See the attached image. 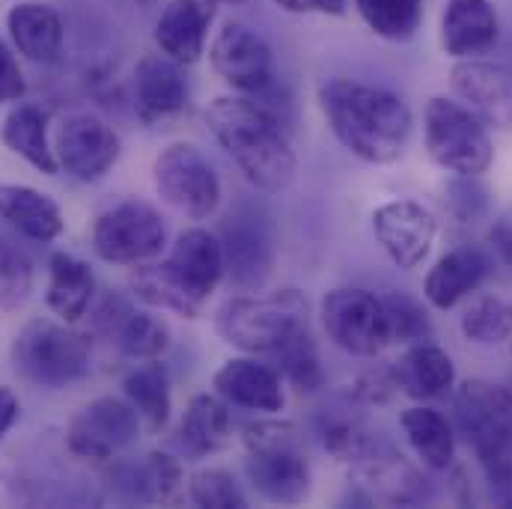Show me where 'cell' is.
Masks as SVG:
<instances>
[{
	"label": "cell",
	"instance_id": "1",
	"mask_svg": "<svg viewBox=\"0 0 512 509\" xmlns=\"http://www.w3.org/2000/svg\"><path fill=\"white\" fill-rule=\"evenodd\" d=\"M206 126L227 158L259 191H283L295 176L289 126L254 96H221L206 108Z\"/></svg>",
	"mask_w": 512,
	"mask_h": 509
},
{
	"label": "cell",
	"instance_id": "2",
	"mask_svg": "<svg viewBox=\"0 0 512 509\" xmlns=\"http://www.w3.org/2000/svg\"><path fill=\"white\" fill-rule=\"evenodd\" d=\"M319 105L334 137L367 164H390L402 155L411 134L408 105L376 84L334 78L322 84Z\"/></svg>",
	"mask_w": 512,
	"mask_h": 509
},
{
	"label": "cell",
	"instance_id": "3",
	"mask_svg": "<svg viewBox=\"0 0 512 509\" xmlns=\"http://www.w3.org/2000/svg\"><path fill=\"white\" fill-rule=\"evenodd\" d=\"M453 411L495 501L512 507V393L501 384L471 379L459 387Z\"/></svg>",
	"mask_w": 512,
	"mask_h": 509
},
{
	"label": "cell",
	"instance_id": "4",
	"mask_svg": "<svg viewBox=\"0 0 512 509\" xmlns=\"http://www.w3.org/2000/svg\"><path fill=\"white\" fill-rule=\"evenodd\" d=\"M215 331L248 355H277L289 340L310 331L307 301L298 289L230 298L215 316Z\"/></svg>",
	"mask_w": 512,
	"mask_h": 509
},
{
	"label": "cell",
	"instance_id": "5",
	"mask_svg": "<svg viewBox=\"0 0 512 509\" xmlns=\"http://www.w3.org/2000/svg\"><path fill=\"white\" fill-rule=\"evenodd\" d=\"M12 370L33 387L60 390L90 373L93 340L69 322L30 319L12 340Z\"/></svg>",
	"mask_w": 512,
	"mask_h": 509
},
{
	"label": "cell",
	"instance_id": "6",
	"mask_svg": "<svg viewBox=\"0 0 512 509\" xmlns=\"http://www.w3.org/2000/svg\"><path fill=\"white\" fill-rule=\"evenodd\" d=\"M245 474L271 504H301L310 492V465L292 423H256L245 435Z\"/></svg>",
	"mask_w": 512,
	"mask_h": 509
},
{
	"label": "cell",
	"instance_id": "7",
	"mask_svg": "<svg viewBox=\"0 0 512 509\" xmlns=\"http://www.w3.org/2000/svg\"><path fill=\"white\" fill-rule=\"evenodd\" d=\"M429 158L456 176H480L492 167L495 146L477 114L450 99H429L423 114Z\"/></svg>",
	"mask_w": 512,
	"mask_h": 509
},
{
	"label": "cell",
	"instance_id": "8",
	"mask_svg": "<svg viewBox=\"0 0 512 509\" xmlns=\"http://www.w3.org/2000/svg\"><path fill=\"white\" fill-rule=\"evenodd\" d=\"M158 197L191 221H206L221 203V179L194 143H170L152 164Z\"/></svg>",
	"mask_w": 512,
	"mask_h": 509
},
{
	"label": "cell",
	"instance_id": "9",
	"mask_svg": "<svg viewBox=\"0 0 512 509\" xmlns=\"http://www.w3.org/2000/svg\"><path fill=\"white\" fill-rule=\"evenodd\" d=\"M167 245V224L143 200H123L108 209L93 227V251L114 265L149 262Z\"/></svg>",
	"mask_w": 512,
	"mask_h": 509
},
{
	"label": "cell",
	"instance_id": "10",
	"mask_svg": "<svg viewBox=\"0 0 512 509\" xmlns=\"http://www.w3.org/2000/svg\"><path fill=\"white\" fill-rule=\"evenodd\" d=\"M322 325L328 340L355 358H376L390 343L382 298L367 289L328 292L322 301Z\"/></svg>",
	"mask_w": 512,
	"mask_h": 509
},
{
	"label": "cell",
	"instance_id": "11",
	"mask_svg": "<svg viewBox=\"0 0 512 509\" xmlns=\"http://www.w3.org/2000/svg\"><path fill=\"white\" fill-rule=\"evenodd\" d=\"M137 435H140L137 408L117 396H99L69 420L66 444L81 459L111 462L137 441Z\"/></svg>",
	"mask_w": 512,
	"mask_h": 509
},
{
	"label": "cell",
	"instance_id": "12",
	"mask_svg": "<svg viewBox=\"0 0 512 509\" xmlns=\"http://www.w3.org/2000/svg\"><path fill=\"white\" fill-rule=\"evenodd\" d=\"M212 69L224 84H230L239 93L254 96L274 84V60L268 42L251 30L248 24L230 21L209 48Z\"/></svg>",
	"mask_w": 512,
	"mask_h": 509
},
{
	"label": "cell",
	"instance_id": "13",
	"mask_svg": "<svg viewBox=\"0 0 512 509\" xmlns=\"http://www.w3.org/2000/svg\"><path fill=\"white\" fill-rule=\"evenodd\" d=\"M57 164L78 182H99L120 158L117 131L93 114L69 117L57 134Z\"/></svg>",
	"mask_w": 512,
	"mask_h": 509
},
{
	"label": "cell",
	"instance_id": "14",
	"mask_svg": "<svg viewBox=\"0 0 512 509\" xmlns=\"http://www.w3.org/2000/svg\"><path fill=\"white\" fill-rule=\"evenodd\" d=\"M373 233L384 254L399 268L411 271L432 251L438 224H435V215L423 203L390 200L373 212Z\"/></svg>",
	"mask_w": 512,
	"mask_h": 509
},
{
	"label": "cell",
	"instance_id": "15",
	"mask_svg": "<svg viewBox=\"0 0 512 509\" xmlns=\"http://www.w3.org/2000/svg\"><path fill=\"white\" fill-rule=\"evenodd\" d=\"M164 268L176 280V286L194 301L206 304V298L215 292V286L224 277V248L221 239L209 230H185L176 245L170 248V256L164 259Z\"/></svg>",
	"mask_w": 512,
	"mask_h": 509
},
{
	"label": "cell",
	"instance_id": "16",
	"mask_svg": "<svg viewBox=\"0 0 512 509\" xmlns=\"http://www.w3.org/2000/svg\"><path fill=\"white\" fill-rule=\"evenodd\" d=\"M212 21L215 0H170L155 24V42L164 57L191 66L203 57Z\"/></svg>",
	"mask_w": 512,
	"mask_h": 509
},
{
	"label": "cell",
	"instance_id": "17",
	"mask_svg": "<svg viewBox=\"0 0 512 509\" xmlns=\"http://www.w3.org/2000/svg\"><path fill=\"white\" fill-rule=\"evenodd\" d=\"M492 271V254L480 245H462L444 254L426 274L423 295L435 310L456 307L465 295H471Z\"/></svg>",
	"mask_w": 512,
	"mask_h": 509
},
{
	"label": "cell",
	"instance_id": "18",
	"mask_svg": "<svg viewBox=\"0 0 512 509\" xmlns=\"http://www.w3.org/2000/svg\"><path fill=\"white\" fill-rule=\"evenodd\" d=\"M215 390L224 402L236 405V408H248V411H283V384L280 376L265 367L256 364L254 358H230L218 373H215Z\"/></svg>",
	"mask_w": 512,
	"mask_h": 509
},
{
	"label": "cell",
	"instance_id": "19",
	"mask_svg": "<svg viewBox=\"0 0 512 509\" xmlns=\"http://www.w3.org/2000/svg\"><path fill=\"white\" fill-rule=\"evenodd\" d=\"M498 42V12L489 0H447L441 45L450 57L468 60Z\"/></svg>",
	"mask_w": 512,
	"mask_h": 509
},
{
	"label": "cell",
	"instance_id": "20",
	"mask_svg": "<svg viewBox=\"0 0 512 509\" xmlns=\"http://www.w3.org/2000/svg\"><path fill=\"white\" fill-rule=\"evenodd\" d=\"M134 93H137V114L143 123L167 120L179 114L188 102V84L179 72V63L170 57L149 54L134 69Z\"/></svg>",
	"mask_w": 512,
	"mask_h": 509
},
{
	"label": "cell",
	"instance_id": "21",
	"mask_svg": "<svg viewBox=\"0 0 512 509\" xmlns=\"http://www.w3.org/2000/svg\"><path fill=\"white\" fill-rule=\"evenodd\" d=\"M224 271H230L233 283L242 289L259 286L271 271V239L256 218H230L221 233Z\"/></svg>",
	"mask_w": 512,
	"mask_h": 509
},
{
	"label": "cell",
	"instance_id": "22",
	"mask_svg": "<svg viewBox=\"0 0 512 509\" xmlns=\"http://www.w3.org/2000/svg\"><path fill=\"white\" fill-rule=\"evenodd\" d=\"M15 48L33 63H54L63 51V18L48 3H18L6 15Z\"/></svg>",
	"mask_w": 512,
	"mask_h": 509
},
{
	"label": "cell",
	"instance_id": "23",
	"mask_svg": "<svg viewBox=\"0 0 512 509\" xmlns=\"http://www.w3.org/2000/svg\"><path fill=\"white\" fill-rule=\"evenodd\" d=\"M233 435V417L221 396L197 393L191 396L182 423H179V447L188 459H206L227 447Z\"/></svg>",
	"mask_w": 512,
	"mask_h": 509
},
{
	"label": "cell",
	"instance_id": "24",
	"mask_svg": "<svg viewBox=\"0 0 512 509\" xmlns=\"http://www.w3.org/2000/svg\"><path fill=\"white\" fill-rule=\"evenodd\" d=\"M0 221L30 242H54L63 233L60 206L27 185H0Z\"/></svg>",
	"mask_w": 512,
	"mask_h": 509
},
{
	"label": "cell",
	"instance_id": "25",
	"mask_svg": "<svg viewBox=\"0 0 512 509\" xmlns=\"http://www.w3.org/2000/svg\"><path fill=\"white\" fill-rule=\"evenodd\" d=\"M396 390L411 399H441L456 384V367L441 346L417 343L393 367Z\"/></svg>",
	"mask_w": 512,
	"mask_h": 509
},
{
	"label": "cell",
	"instance_id": "26",
	"mask_svg": "<svg viewBox=\"0 0 512 509\" xmlns=\"http://www.w3.org/2000/svg\"><path fill=\"white\" fill-rule=\"evenodd\" d=\"M96 295V274L93 268L72 254H54L48 262V292L45 301L54 316L63 322H78L87 316Z\"/></svg>",
	"mask_w": 512,
	"mask_h": 509
},
{
	"label": "cell",
	"instance_id": "27",
	"mask_svg": "<svg viewBox=\"0 0 512 509\" xmlns=\"http://www.w3.org/2000/svg\"><path fill=\"white\" fill-rule=\"evenodd\" d=\"M453 90L492 120H507L512 111V75L483 60H462L453 66Z\"/></svg>",
	"mask_w": 512,
	"mask_h": 509
},
{
	"label": "cell",
	"instance_id": "28",
	"mask_svg": "<svg viewBox=\"0 0 512 509\" xmlns=\"http://www.w3.org/2000/svg\"><path fill=\"white\" fill-rule=\"evenodd\" d=\"M0 140L9 152L24 158L39 173L54 176L60 170L57 152L48 143V117L36 105H15L3 120Z\"/></svg>",
	"mask_w": 512,
	"mask_h": 509
},
{
	"label": "cell",
	"instance_id": "29",
	"mask_svg": "<svg viewBox=\"0 0 512 509\" xmlns=\"http://www.w3.org/2000/svg\"><path fill=\"white\" fill-rule=\"evenodd\" d=\"M402 432L426 468L447 471L453 465V456H456L453 429H450L447 417L438 414L435 408L414 405V408L402 411Z\"/></svg>",
	"mask_w": 512,
	"mask_h": 509
},
{
	"label": "cell",
	"instance_id": "30",
	"mask_svg": "<svg viewBox=\"0 0 512 509\" xmlns=\"http://www.w3.org/2000/svg\"><path fill=\"white\" fill-rule=\"evenodd\" d=\"M120 486L131 498L146 504H173L182 492V465L170 453H149L140 465H128L120 474Z\"/></svg>",
	"mask_w": 512,
	"mask_h": 509
},
{
	"label": "cell",
	"instance_id": "31",
	"mask_svg": "<svg viewBox=\"0 0 512 509\" xmlns=\"http://www.w3.org/2000/svg\"><path fill=\"white\" fill-rule=\"evenodd\" d=\"M123 390H126L128 402L137 408V414L155 432L167 426V420H170V379H167L164 364H158V358L134 367L123 382Z\"/></svg>",
	"mask_w": 512,
	"mask_h": 509
},
{
	"label": "cell",
	"instance_id": "32",
	"mask_svg": "<svg viewBox=\"0 0 512 509\" xmlns=\"http://www.w3.org/2000/svg\"><path fill=\"white\" fill-rule=\"evenodd\" d=\"M319 435L325 450H331L343 462H367L379 453L373 432L358 414H352V408H334L331 414L325 411L319 417Z\"/></svg>",
	"mask_w": 512,
	"mask_h": 509
},
{
	"label": "cell",
	"instance_id": "33",
	"mask_svg": "<svg viewBox=\"0 0 512 509\" xmlns=\"http://www.w3.org/2000/svg\"><path fill=\"white\" fill-rule=\"evenodd\" d=\"M131 289L143 304L158 307V310H170V313L185 316V319H197L203 310L176 286V280L170 277L164 262H137V268L131 274Z\"/></svg>",
	"mask_w": 512,
	"mask_h": 509
},
{
	"label": "cell",
	"instance_id": "34",
	"mask_svg": "<svg viewBox=\"0 0 512 509\" xmlns=\"http://www.w3.org/2000/svg\"><path fill=\"white\" fill-rule=\"evenodd\" d=\"M364 477L370 480L373 495H379L390 504H420L426 498V480L411 471L402 456H370L364 462Z\"/></svg>",
	"mask_w": 512,
	"mask_h": 509
},
{
	"label": "cell",
	"instance_id": "35",
	"mask_svg": "<svg viewBox=\"0 0 512 509\" xmlns=\"http://www.w3.org/2000/svg\"><path fill=\"white\" fill-rule=\"evenodd\" d=\"M364 24L387 42H405L423 21V0H355Z\"/></svg>",
	"mask_w": 512,
	"mask_h": 509
},
{
	"label": "cell",
	"instance_id": "36",
	"mask_svg": "<svg viewBox=\"0 0 512 509\" xmlns=\"http://www.w3.org/2000/svg\"><path fill=\"white\" fill-rule=\"evenodd\" d=\"M114 337H117L120 352L134 361H155L170 346V328L158 316L137 313V310L128 313L126 322L120 325V331Z\"/></svg>",
	"mask_w": 512,
	"mask_h": 509
},
{
	"label": "cell",
	"instance_id": "37",
	"mask_svg": "<svg viewBox=\"0 0 512 509\" xmlns=\"http://www.w3.org/2000/svg\"><path fill=\"white\" fill-rule=\"evenodd\" d=\"M462 334L480 346H498L512 340V301L480 298L462 316Z\"/></svg>",
	"mask_w": 512,
	"mask_h": 509
},
{
	"label": "cell",
	"instance_id": "38",
	"mask_svg": "<svg viewBox=\"0 0 512 509\" xmlns=\"http://www.w3.org/2000/svg\"><path fill=\"white\" fill-rule=\"evenodd\" d=\"M274 358L280 361L283 376L295 384L298 390L313 393V390H319L325 384V370L319 364V352H316V343H313L310 331H304L295 340H289Z\"/></svg>",
	"mask_w": 512,
	"mask_h": 509
},
{
	"label": "cell",
	"instance_id": "39",
	"mask_svg": "<svg viewBox=\"0 0 512 509\" xmlns=\"http://www.w3.org/2000/svg\"><path fill=\"white\" fill-rule=\"evenodd\" d=\"M188 495L197 507L206 509H242L248 507L245 492L239 489V483L233 480V474L221 471V468H206L197 471L188 483Z\"/></svg>",
	"mask_w": 512,
	"mask_h": 509
},
{
	"label": "cell",
	"instance_id": "40",
	"mask_svg": "<svg viewBox=\"0 0 512 509\" xmlns=\"http://www.w3.org/2000/svg\"><path fill=\"white\" fill-rule=\"evenodd\" d=\"M382 304L390 343H423V337L429 334V319L411 295L390 292L384 295Z\"/></svg>",
	"mask_w": 512,
	"mask_h": 509
},
{
	"label": "cell",
	"instance_id": "41",
	"mask_svg": "<svg viewBox=\"0 0 512 509\" xmlns=\"http://www.w3.org/2000/svg\"><path fill=\"white\" fill-rule=\"evenodd\" d=\"M33 289V265L30 259L0 239V307L12 310L27 301Z\"/></svg>",
	"mask_w": 512,
	"mask_h": 509
},
{
	"label": "cell",
	"instance_id": "42",
	"mask_svg": "<svg viewBox=\"0 0 512 509\" xmlns=\"http://www.w3.org/2000/svg\"><path fill=\"white\" fill-rule=\"evenodd\" d=\"M453 218H459L462 224H474L486 215V188H480L474 182V176H462L459 182H453L447 188V203Z\"/></svg>",
	"mask_w": 512,
	"mask_h": 509
},
{
	"label": "cell",
	"instance_id": "43",
	"mask_svg": "<svg viewBox=\"0 0 512 509\" xmlns=\"http://www.w3.org/2000/svg\"><path fill=\"white\" fill-rule=\"evenodd\" d=\"M24 96V75L15 54L0 42V102H18Z\"/></svg>",
	"mask_w": 512,
	"mask_h": 509
},
{
	"label": "cell",
	"instance_id": "44",
	"mask_svg": "<svg viewBox=\"0 0 512 509\" xmlns=\"http://www.w3.org/2000/svg\"><path fill=\"white\" fill-rule=\"evenodd\" d=\"M283 12L292 15H343L349 0H274Z\"/></svg>",
	"mask_w": 512,
	"mask_h": 509
},
{
	"label": "cell",
	"instance_id": "45",
	"mask_svg": "<svg viewBox=\"0 0 512 509\" xmlns=\"http://www.w3.org/2000/svg\"><path fill=\"white\" fill-rule=\"evenodd\" d=\"M18 411H21L18 396L12 393V387L0 384V441H3V435L12 429V423L18 420Z\"/></svg>",
	"mask_w": 512,
	"mask_h": 509
},
{
	"label": "cell",
	"instance_id": "46",
	"mask_svg": "<svg viewBox=\"0 0 512 509\" xmlns=\"http://www.w3.org/2000/svg\"><path fill=\"white\" fill-rule=\"evenodd\" d=\"M492 245H495V251L498 256L512 265V221L510 218H504V221H498L495 224V230H492Z\"/></svg>",
	"mask_w": 512,
	"mask_h": 509
},
{
	"label": "cell",
	"instance_id": "47",
	"mask_svg": "<svg viewBox=\"0 0 512 509\" xmlns=\"http://www.w3.org/2000/svg\"><path fill=\"white\" fill-rule=\"evenodd\" d=\"M218 3V0H215ZM221 3H245V0H221Z\"/></svg>",
	"mask_w": 512,
	"mask_h": 509
}]
</instances>
